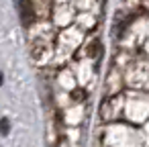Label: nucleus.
<instances>
[{
  "instance_id": "1",
  "label": "nucleus",
  "mask_w": 149,
  "mask_h": 147,
  "mask_svg": "<svg viewBox=\"0 0 149 147\" xmlns=\"http://www.w3.org/2000/svg\"><path fill=\"white\" fill-rule=\"evenodd\" d=\"M19 13H21V21L29 27L35 21V8L31 0H19Z\"/></svg>"
},
{
  "instance_id": "2",
  "label": "nucleus",
  "mask_w": 149,
  "mask_h": 147,
  "mask_svg": "<svg viewBox=\"0 0 149 147\" xmlns=\"http://www.w3.org/2000/svg\"><path fill=\"white\" fill-rule=\"evenodd\" d=\"M8 131H10V123H8V118H2V121H0V133L8 135Z\"/></svg>"
}]
</instances>
